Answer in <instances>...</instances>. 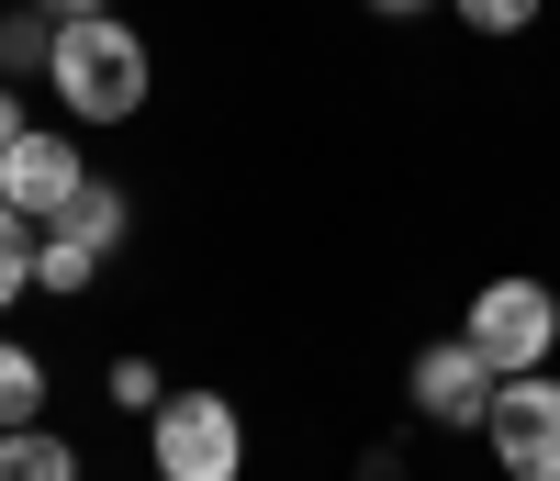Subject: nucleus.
<instances>
[{
	"instance_id": "obj_15",
	"label": "nucleus",
	"mask_w": 560,
	"mask_h": 481,
	"mask_svg": "<svg viewBox=\"0 0 560 481\" xmlns=\"http://www.w3.org/2000/svg\"><path fill=\"white\" fill-rule=\"evenodd\" d=\"M45 23H90V12H113V0H34Z\"/></svg>"
},
{
	"instance_id": "obj_4",
	"label": "nucleus",
	"mask_w": 560,
	"mask_h": 481,
	"mask_svg": "<svg viewBox=\"0 0 560 481\" xmlns=\"http://www.w3.org/2000/svg\"><path fill=\"white\" fill-rule=\"evenodd\" d=\"M493 459H504V481H560V380L549 369L493 392Z\"/></svg>"
},
{
	"instance_id": "obj_11",
	"label": "nucleus",
	"mask_w": 560,
	"mask_h": 481,
	"mask_svg": "<svg viewBox=\"0 0 560 481\" xmlns=\"http://www.w3.org/2000/svg\"><path fill=\"white\" fill-rule=\"evenodd\" d=\"M12 292H34V224L0 202V303H12Z\"/></svg>"
},
{
	"instance_id": "obj_17",
	"label": "nucleus",
	"mask_w": 560,
	"mask_h": 481,
	"mask_svg": "<svg viewBox=\"0 0 560 481\" xmlns=\"http://www.w3.org/2000/svg\"><path fill=\"white\" fill-rule=\"evenodd\" d=\"M370 12H393V23H404V12H427V0H370Z\"/></svg>"
},
{
	"instance_id": "obj_9",
	"label": "nucleus",
	"mask_w": 560,
	"mask_h": 481,
	"mask_svg": "<svg viewBox=\"0 0 560 481\" xmlns=\"http://www.w3.org/2000/svg\"><path fill=\"white\" fill-rule=\"evenodd\" d=\"M34 414H45V359L0 348V437H12V425H34Z\"/></svg>"
},
{
	"instance_id": "obj_5",
	"label": "nucleus",
	"mask_w": 560,
	"mask_h": 481,
	"mask_svg": "<svg viewBox=\"0 0 560 481\" xmlns=\"http://www.w3.org/2000/svg\"><path fill=\"white\" fill-rule=\"evenodd\" d=\"M493 359L471 348V336H438L427 359H415V403H427V425H493Z\"/></svg>"
},
{
	"instance_id": "obj_3",
	"label": "nucleus",
	"mask_w": 560,
	"mask_h": 481,
	"mask_svg": "<svg viewBox=\"0 0 560 481\" xmlns=\"http://www.w3.org/2000/svg\"><path fill=\"white\" fill-rule=\"evenodd\" d=\"M147 459H158V481H236L247 470V425H236L224 392H168Z\"/></svg>"
},
{
	"instance_id": "obj_1",
	"label": "nucleus",
	"mask_w": 560,
	"mask_h": 481,
	"mask_svg": "<svg viewBox=\"0 0 560 481\" xmlns=\"http://www.w3.org/2000/svg\"><path fill=\"white\" fill-rule=\"evenodd\" d=\"M57 102L79 113V124H135V102H147V45H135V23H113V12H90V23H57Z\"/></svg>"
},
{
	"instance_id": "obj_16",
	"label": "nucleus",
	"mask_w": 560,
	"mask_h": 481,
	"mask_svg": "<svg viewBox=\"0 0 560 481\" xmlns=\"http://www.w3.org/2000/svg\"><path fill=\"white\" fill-rule=\"evenodd\" d=\"M23 134H34V124H23V102H12V90H0V157H12Z\"/></svg>"
},
{
	"instance_id": "obj_12",
	"label": "nucleus",
	"mask_w": 560,
	"mask_h": 481,
	"mask_svg": "<svg viewBox=\"0 0 560 481\" xmlns=\"http://www.w3.org/2000/svg\"><path fill=\"white\" fill-rule=\"evenodd\" d=\"M90 269H102V258H79L68 235H34V280H45V292H90Z\"/></svg>"
},
{
	"instance_id": "obj_6",
	"label": "nucleus",
	"mask_w": 560,
	"mask_h": 481,
	"mask_svg": "<svg viewBox=\"0 0 560 481\" xmlns=\"http://www.w3.org/2000/svg\"><path fill=\"white\" fill-rule=\"evenodd\" d=\"M79 190H90V168H79V146H68V134H23V146L12 157H0V202H12L23 224H57L68 202H79Z\"/></svg>"
},
{
	"instance_id": "obj_13",
	"label": "nucleus",
	"mask_w": 560,
	"mask_h": 481,
	"mask_svg": "<svg viewBox=\"0 0 560 481\" xmlns=\"http://www.w3.org/2000/svg\"><path fill=\"white\" fill-rule=\"evenodd\" d=\"M113 403H124V414H158V403H168L158 359H113Z\"/></svg>"
},
{
	"instance_id": "obj_7",
	"label": "nucleus",
	"mask_w": 560,
	"mask_h": 481,
	"mask_svg": "<svg viewBox=\"0 0 560 481\" xmlns=\"http://www.w3.org/2000/svg\"><path fill=\"white\" fill-rule=\"evenodd\" d=\"M45 235H68V247H79V258H113V247H124V235H135V202H124V190H113V179H90V190H79V202H68L57 224H45Z\"/></svg>"
},
{
	"instance_id": "obj_10",
	"label": "nucleus",
	"mask_w": 560,
	"mask_h": 481,
	"mask_svg": "<svg viewBox=\"0 0 560 481\" xmlns=\"http://www.w3.org/2000/svg\"><path fill=\"white\" fill-rule=\"evenodd\" d=\"M0 68H57V23H45V12H12V23H0Z\"/></svg>"
},
{
	"instance_id": "obj_8",
	"label": "nucleus",
	"mask_w": 560,
	"mask_h": 481,
	"mask_svg": "<svg viewBox=\"0 0 560 481\" xmlns=\"http://www.w3.org/2000/svg\"><path fill=\"white\" fill-rule=\"evenodd\" d=\"M0 481H79V459L57 437H34V425H12V437H0Z\"/></svg>"
},
{
	"instance_id": "obj_2",
	"label": "nucleus",
	"mask_w": 560,
	"mask_h": 481,
	"mask_svg": "<svg viewBox=\"0 0 560 481\" xmlns=\"http://www.w3.org/2000/svg\"><path fill=\"white\" fill-rule=\"evenodd\" d=\"M459 336L493 359V380H527L560 348V303H549V280H482L471 314H459Z\"/></svg>"
},
{
	"instance_id": "obj_14",
	"label": "nucleus",
	"mask_w": 560,
	"mask_h": 481,
	"mask_svg": "<svg viewBox=\"0 0 560 481\" xmlns=\"http://www.w3.org/2000/svg\"><path fill=\"white\" fill-rule=\"evenodd\" d=\"M448 12L471 23V34H527V23H538V0H448Z\"/></svg>"
}]
</instances>
